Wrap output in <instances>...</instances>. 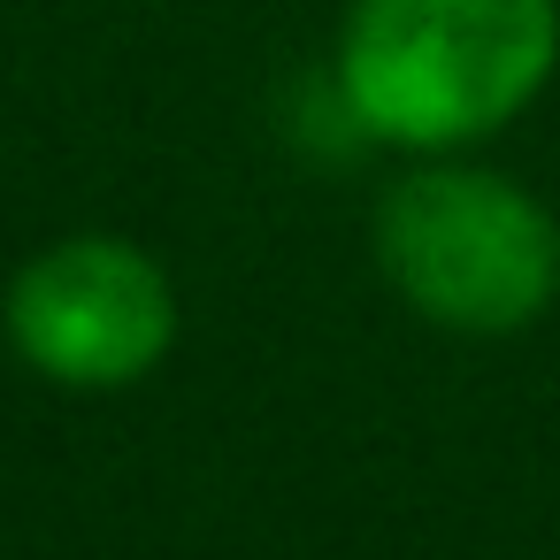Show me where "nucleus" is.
Listing matches in <instances>:
<instances>
[{
  "mask_svg": "<svg viewBox=\"0 0 560 560\" xmlns=\"http://www.w3.org/2000/svg\"><path fill=\"white\" fill-rule=\"evenodd\" d=\"M560 70V0H346L330 101L353 139L468 154L545 101Z\"/></svg>",
  "mask_w": 560,
  "mask_h": 560,
  "instance_id": "1",
  "label": "nucleus"
},
{
  "mask_svg": "<svg viewBox=\"0 0 560 560\" xmlns=\"http://www.w3.org/2000/svg\"><path fill=\"white\" fill-rule=\"evenodd\" d=\"M376 269L422 323L453 338H514L560 292L552 208L468 154L407 162L376 200Z\"/></svg>",
  "mask_w": 560,
  "mask_h": 560,
  "instance_id": "2",
  "label": "nucleus"
},
{
  "mask_svg": "<svg viewBox=\"0 0 560 560\" xmlns=\"http://www.w3.org/2000/svg\"><path fill=\"white\" fill-rule=\"evenodd\" d=\"M0 330L55 392H131L177 346V284L139 238L78 231L9 277Z\"/></svg>",
  "mask_w": 560,
  "mask_h": 560,
  "instance_id": "3",
  "label": "nucleus"
}]
</instances>
